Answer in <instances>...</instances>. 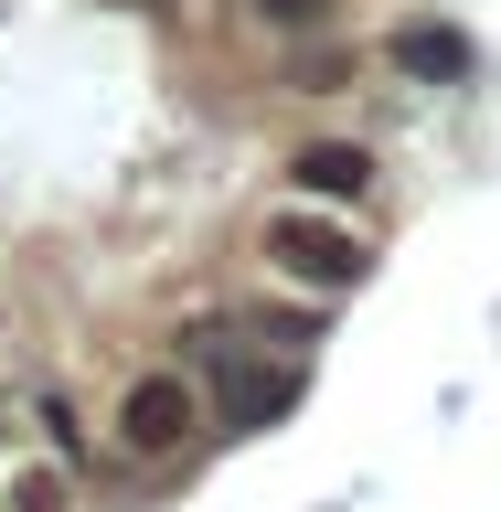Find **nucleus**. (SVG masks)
<instances>
[{
  "label": "nucleus",
  "instance_id": "5",
  "mask_svg": "<svg viewBox=\"0 0 501 512\" xmlns=\"http://www.w3.org/2000/svg\"><path fill=\"white\" fill-rule=\"evenodd\" d=\"M288 395H299V374L288 363H224V427H267V416H288Z\"/></svg>",
  "mask_w": 501,
  "mask_h": 512
},
{
  "label": "nucleus",
  "instance_id": "7",
  "mask_svg": "<svg viewBox=\"0 0 501 512\" xmlns=\"http://www.w3.org/2000/svg\"><path fill=\"white\" fill-rule=\"evenodd\" d=\"M256 22L267 32H331V11H342V0H246Z\"/></svg>",
  "mask_w": 501,
  "mask_h": 512
},
{
  "label": "nucleus",
  "instance_id": "2",
  "mask_svg": "<svg viewBox=\"0 0 501 512\" xmlns=\"http://www.w3.org/2000/svg\"><path fill=\"white\" fill-rule=\"evenodd\" d=\"M256 256H267L288 288H320V299H342V288H363V278H374V246H363L352 224L310 214V203H288V214L256 235Z\"/></svg>",
  "mask_w": 501,
  "mask_h": 512
},
{
  "label": "nucleus",
  "instance_id": "8",
  "mask_svg": "<svg viewBox=\"0 0 501 512\" xmlns=\"http://www.w3.org/2000/svg\"><path fill=\"white\" fill-rule=\"evenodd\" d=\"M75 491H64V470H22L11 491H0V512H64Z\"/></svg>",
  "mask_w": 501,
  "mask_h": 512
},
{
  "label": "nucleus",
  "instance_id": "1",
  "mask_svg": "<svg viewBox=\"0 0 501 512\" xmlns=\"http://www.w3.org/2000/svg\"><path fill=\"white\" fill-rule=\"evenodd\" d=\"M118 459L128 470H160V459H182L203 427H214V406H203V384L182 374V363H150V374H128L118 384Z\"/></svg>",
  "mask_w": 501,
  "mask_h": 512
},
{
  "label": "nucleus",
  "instance_id": "9",
  "mask_svg": "<svg viewBox=\"0 0 501 512\" xmlns=\"http://www.w3.org/2000/svg\"><path fill=\"white\" fill-rule=\"evenodd\" d=\"M288 86H299V96H331V86H342V54H331V43L299 54V64H288Z\"/></svg>",
  "mask_w": 501,
  "mask_h": 512
},
{
  "label": "nucleus",
  "instance_id": "6",
  "mask_svg": "<svg viewBox=\"0 0 501 512\" xmlns=\"http://www.w3.org/2000/svg\"><path fill=\"white\" fill-rule=\"evenodd\" d=\"M32 427H43V448H54V470H75V459H86V416H75V395H32Z\"/></svg>",
  "mask_w": 501,
  "mask_h": 512
},
{
  "label": "nucleus",
  "instance_id": "4",
  "mask_svg": "<svg viewBox=\"0 0 501 512\" xmlns=\"http://www.w3.org/2000/svg\"><path fill=\"white\" fill-rule=\"evenodd\" d=\"M384 54H395V75H416V86H459V75H470V32H448V22H406Z\"/></svg>",
  "mask_w": 501,
  "mask_h": 512
},
{
  "label": "nucleus",
  "instance_id": "3",
  "mask_svg": "<svg viewBox=\"0 0 501 512\" xmlns=\"http://www.w3.org/2000/svg\"><path fill=\"white\" fill-rule=\"evenodd\" d=\"M288 192L299 203H363L374 192V150L363 139H299L288 150Z\"/></svg>",
  "mask_w": 501,
  "mask_h": 512
}]
</instances>
